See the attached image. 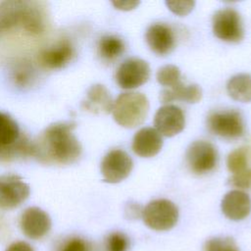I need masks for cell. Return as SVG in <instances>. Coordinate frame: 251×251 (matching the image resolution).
Here are the masks:
<instances>
[{
    "label": "cell",
    "instance_id": "cell-13",
    "mask_svg": "<svg viewBox=\"0 0 251 251\" xmlns=\"http://www.w3.org/2000/svg\"><path fill=\"white\" fill-rule=\"evenodd\" d=\"M75 55V49L70 41L62 40L57 44L42 50L39 54L40 64L50 70H58L67 66Z\"/></svg>",
    "mask_w": 251,
    "mask_h": 251
},
{
    "label": "cell",
    "instance_id": "cell-34",
    "mask_svg": "<svg viewBox=\"0 0 251 251\" xmlns=\"http://www.w3.org/2000/svg\"><path fill=\"white\" fill-rule=\"evenodd\" d=\"M0 147H1V146H0Z\"/></svg>",
    "mask_w": 251,
    "mask_h": 251
},
{
    "label": "cell",
    "instance_id": "cell-29",
    "mask_svg": "<svg viewBox=\"0 0 251 251\" xmlns=\"http://www.w3.org/2000/svg\"><path fill=\"white\" fill-rule=\"evenodd\" d=\"M166 5L174 14L178 16H185L192 11L195 5V2L189 1V0H184V1L175 0V1H167Z\"/></svg>",
    "mask_w": 251,
    "mask_h": 251
},
{
    "label": "cell",
    "instance_id": "cell-26",
    "mask_svg": "<svg viewBox=\"0 0 251 251\" xmlns=\"http://www.w3.org/2000/svg\"><path fill=\"white\" fill-rule=\"evenodd\" d=\"M128 238L126 235L120 231L110 233L105 239L106 251H127Z\"/></svg>",
    "mask_w": 251,
    "mask_h": 251
},
{
    "label": "cell",
    "instance_id": "cell-22",
    "mask_svg": "<svg viewBox=\"0 0 251 251\" xmlns=\"http://www.w3.org/2000/svg\"><path fill=\"white\" fill-rule=\"evenodd\" d=\"M19 138L20 128L17 122L8 114L0 112V146H10Z\"/></svg>",
    "mask_w": 251,
    "mask_h": 251
},
{
    "label": "cell",
    "instance_id": "cell-10",
    "mask_svg": "<svg viewBox=\"0 0 251 251\" xmlns=\"http://www.w3.org/2000/svg\"><path fill=\"white\" fill-rule=\"evenodd\" d=\"M20 226L25 235L31 239L45 236L51 228L49 215L39 207H28L21 215Z\"/></svg>",
    "mask_w": 251,
    "mask_h": 251
},
{
    "label": "cell",
    "instance_id": "cell-31",
    "mask_svg": "<svg viewBox=\"0 0 251 251\" xmlns=\"http://www.w3.org/2000/svg\"><path fill=\"white\" fill-rule=\"evenodd\" d=\"M142 207L134 202H130L126 207V216L128 219H137L142 216Z\"/></svg>",
    "mask_w": 251,
    "mask_h": 251
},
{
    "label": "cell",
    "instance_id": "cell-2",
    "mask_svg": "<svg viewBox=\"0 0 251 251\" xmlns=\"http://www.w3.org/2000/svg\"><path fill=\"white\" fill-rule=\"evenodd\" d=\"M148 111V99L138 92H126L119 95L112 109L116 123L126 128H133L141 125L145 121Z\"/></svg>",
    "mask_w": 251,
    "mask_h": 251
},
{
    "label": "cell",
    "instance_id": "cell-30",
    "mask_svg": "<svg viewBox=\"0 0 251 251\" xmlns=\"http://www.w3.org/2000/svg\"><path fill=\"white\" fill-rule=\"evenodd\" d=\"M59 251H91L87 241L80 237H72L65 241Z\"/></svg>",
    "mask_w": 251,
    "mask_h": 251
},
{
    "label": "cell",
    "instance_id": "cell-7",
    "mask_svg": "<svg viewBox=\"0 0 251 251\" xmlns=\"http://www.w3.org/2000/svg\"><path fill=\"white\" fill-rule=\"evenodd\" d=\"M30 188L16 175L0 176V209L12 210L23 204L29 196Z\"/></svg>",
    "mask_w": 251,
    "mask_h": 251
},
{
    "label": "cell",
    "instance_id": "cell-12",
    "mask_svg": "<svg viewBox=\"0 0 251 251\" xmlns=\"http://www.w3.org/2000/svg\"><path fill=\"white\" fill-rule=\"evenodd\" d=\"M146 42L149 48L158 55H167L176 45L172 28L165 24H154L146 31Z\"/></svg>",
    "mask_w": 251,
    "mask_h": 251
},
{
    "label": "cell",
    "instance_id": "cell-21",
    "mask_svg": "<svg viewBox=\"0 0 251 251\" xmlns=\"http://www.w3.org/2000/svg\"><path fill=\"white\" fill-rule=\"evenodd\" d=\"M98 55L105 62L117 60L125 52L124 41L115 35H104L98 41Z\"/></svg>",
    "mask_w": 251,
    "mask_h": 251
},
{
    "label": "cell",
    "instance_id": "cell-27",
    "mask_svg": "<svg viewBox=\"0 0 251 251\" xmlns=\"http://www.w3.org/2000/svg\"><path fill=\"white\" fill-rule=\"evenodd\" d=\"M33 78V71L27 65H20L13 71L12 79L14 80V83L19 87L28 86Z\"/></svg>",
    "mask_w": 251,
    "mask_h": 251
},
{
    "label": "cell",
    "instance_id": "cell-9",
    "mask_svg": "<svg viewBox=\"0 0 251 251\" xmlns=\"http://www.w3.org/2000/svg\"><path fill=\"white\" fill-rule=\"evenodd\" d=\"M132 167V160L126 152L121 149H114L104 156L100 170L104 181L117 183L129 176Z\"/></svg>",
    "mask_w": 251,
    "mask_h": 251
},
{
    "label": "cell",
    "instance_id": "cell-16",
    "mask_svg": "<svg viewBox=\"0 0 251 251\" xmlns=\"http://www.w3.org/2000/svg\"><path fill=\"white\" fill-rule=\"evenodd\" d=\"M113 105L109 90L102 84L92 85L82 102V108L93 114H109L112 112Z\"/></svg>",
    "mask_w": 251,
    "mask_h": 251
},
{
    "label": "cell",
    "instance_id": "cell-28",
    "mask_svg": "<svg viewBox=\"0 0 251 251\" xmlns=\"http://www.w3.org/2000/svg\"><path fill=\"white\" fill-rule=\"evenodd\" d=\"M228 183L236 188L246 189L251 187V169H246L237 174L231 175L228 178Z\"/></svg>",
    "mask_w": 251,
    "mask_h": 251
},
{
    "label": "cell",
    "instance_id": "cell-23",
    "mask_svg": "<svg viewBox=\"0 0 251 251\" xmlns=\"http://www.w3.org/2000/svg\"><path fill=\"white\" fill-rule=\"evenodd\" d=\"M156 78L161 85L169 88L176 85L181 81L180 71L176 66L166 65L158 70Z\"/></svg>",
    "mask_w": 251,
    "mask_h": 251
},
{
    "label": "cell",
    "instance_id": "cell-24",
    "mask_svg": "<svg viewBox=\"0 0 251 251\" xmlns=\"http://www.w3.org/2000/svg\"><path fill=\"white\" fill-rule=\"evenodd\" d=\"M228 171L233 175L247 169V149L244 147L237 148L230 152L226 159Z\"/></svg>",
    "mask_w": 251,
    "mask_h": 251
},
{
    "label": "cell",
    "instance_id": "cell-6",
    "mask_svg": "<svg viewBox=\"0 0 251 251\" xmlns=\"http://www.w3.org/2000/svg\"><path fill=\"white\" fill-rule=\"evenodd\" d=\"M218 153L213 144L198 140L189 145L185 153V162L191 173L204 175L213 171L217 165Z\"/></svg>",
    "mask_w": 251,
    "mask_h": 251
},
{
    "label": "cell",
    "instance_id": "cell-4",
    "mask_svg": "<svg viewBox=\"0 0 251 251\" xmlns=\"http://www.w3.org/2000/svg\"><path fill=\"white\" fill-rule=\"evenodd\" d=\"M209 130L225 139H236L244 134V123L241 115L234 110L216 111L207 119Z\"/></svg>",
    "mask_w": 251,
    "mask_h": 251
},
{
    "label": "cell",
    "instance_id": "cell-11",
    "mask_svg": "<svg viewBox=\"0 0 251 251\" xmlns=\"http://www.w3.org/2000/svg\"><path fill=\"white\" fill-rule=\"evenodd\" d=\"M185 124L182 111L175 105H165L158 109L154 117L155 129L162 135L172 137L179 133Z\"/></svg>",
    "mask_w": 251,
    "mask_h": 251
},
{
    "label": "cell",
    "instance_id": "cell-32",
    "mask_svg": "<svg viewBox=\"0 0 251 251\" xmlns=\"http://www.w3.org/2000/svg\"><path fill=\"white\" fill-rule=\"evenodd\" d=\"M139 1H132V0H118V1H113L112 4L116 9L122 10V11H129L134 8H136L139 5Z\"/></svg>",
    "mask_w": 251,
    "mask_h": 251
},
{
    "label": "cell",
    "instance_id": "cell-8",
    "mask_svg": "<svg viewBox=\"0 0 251 251\" xmlns=\"http://www.w3.org/2000/svg\"><path fill=\"white\" fill-rule=\"evenodd\" d=\"M150 76V68L146 61L139 58L126 60L118 68L115 78L123 89H133L144 84Z\"/></svg>",
    "mask_w": 251,
    "mask_h": 251
},
{
    "label": "cell",
    "instance_id": "cell-1",
    "mask_svg": "<svg viewBox=\"0 0 251 251\" xmlns=\"http://www.w3.org/2000/svg\"><path fill=\"white\" fill-rule=\"evenodd\" d=\"M75 123L59 122L48 126L31 142V156L44 164L70 165L76 162L81 155V145L74 129Z\"/></svg>",
    "mask_w": 251,
    "mask_h": 251
},
{
    "label": "cell",
    "instance_id": "cell-20",
    "mask_svg": "<svg viewBox=\"0 0 251 251\" xmlns=\"http://www.w3.org/2000/svg\"><path fill=\"white\" fill-rule=\"evenodd\" d=\"M228 95L239 102L251 101V75L238 74L232 76L226 84Z\"/></svg>",
    "mask_w": 251,
    "mask_h": 251
},
{
    "label": "cell",
    "instance_id": "cell-19",
    "mask_svg": "<svg viewBox=\"0 0 251 251\" xmlns=\"http://www.w3.org/2000/svg\"><path fill=\"white\" fill-rule=\"evenodd\" d=\"M25 1L0 3V33L21 26Z\"/></svg>",
    "mask_w": 251,
    "mask_h": 251
},
{
    "label": "cell",
    "instance_id": "cell-14",
    "mask_svg": "<svg viewBox=\"0 0 251 251\" xmlns=\"http://www.w3.org/2000/svg\"><path fill=\"white\" fill-rule=\"evenodd\" d=\"M223 214L232 221H240L246 218L251 211V199L241 190L227 192L221 203Z\"/></svg>",
    "mask_w": 251,
    "mask_h": 251
},
{
    "label": "cell",
    "instance_id": "cell-15",
    "mask_svg": "<svg viewBox=\"0 0 251 251\" xmlns=\"http://www.w3.org/2000/svg\"><path fill=\"white\" fill-rule=\"evenodd\" d=\"M162 146V136L153 127H143L133 136L132 150L140 157H153L160 152Z\"/></svg>",
    "mask_w": 251,
    "mask_h": 251
},
{
    "label": "cell",
    "instance_id": "cell-5",
    "mask_svg": "<svg viewBox=\"0 0 251 251\" xmlns=\"http://www.w3.org/2000/svg\"><path fill=\"white\" fill-rule=\"evenodd\" d=\"M213 32L221 40L240 42L244 37V28L239 13L231 8L217 11L213 16Z\"/></svg>",
    "mask_w": 251,
    "mask_h": 251
},
{
    "label": "cell",
    "instance_id": "cell-33",
    "mask_svg": "<svg viewBox=\"0 0 251 251\" xmlns=\"http://www.w3.org/2000/svg\"><path fill=\"white\" fill-rule=\"evenodd\" d=\"M5 251H34L32 246L25 241H16L11 243Z\"/></svg>",
    "mask_w": 251,
    "mask_h": 251
},
{
    "label": "cell",
    "instance_id": "cell-17",
    "mask_svg": "<svg viewBox=\"0 0 251 251\" xmlns=\"http://www.w3.org/2000/svg\"><path fill=\"white\" fill-rule=\"evenodd\" d=\"M46 26V13L38 2L25 1L21 27L29 34L37 35L43 32Z\"/></svg>",
    "mask_w": 251,
    "mask_h": 251
},
{
    "label": "cell",
    "instance_id": "cell-25",
    "mask_svg": "<svg viewBox=\"0 0 251 251\" xmlns=\"http://www.w3.org/2000/svg\"><path fill=\"white\" fill-rule=\"evenodd\" d=\"M204 251H239V248L231 237L218 236L206 241Z\"/></svg>",
    "mask_w": 251,
    "mask_h": 251
},
{
    "label": "cell",
    "instance_id": "cell-18",
    "mask_svg": "<svg viewBox=\"0 0 251 251\" xmlns=\"http://www.w3.org/2000/svg\"><path fill=\"white\" fill-rule=\"evenodd\" d=\"M202 97V90L197 84L185 85L182 81L175 86L165 88L160 95L162 103H170L174 100H181L187 103H197Z\"/></svg>",
    "mask_w": 251,
    "mask_h": 251
},
{
    "label": "cell",
    "instance_id": "cell-3",
    "mask_svg": "<svg viewBox=\"0 0 251 251\" xmlns=\"http://www.w3.org/2000/svg\"><path fill=\"white\" fill-rule=\"evenodd\" d=\"M141 217L148 227L154 230H168L176 224L178 210L172 201L157 199L143 208Z\"/></svg>",
    "mask_w": 251,
    "mask_h": 251
}]
</instances>
